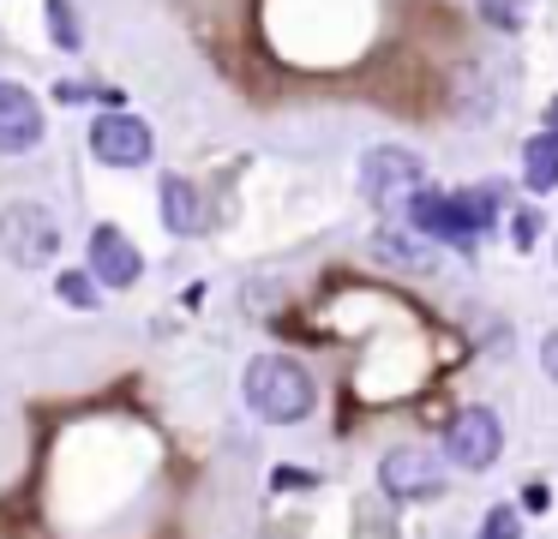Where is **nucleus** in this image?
Segmentation results:
<instances>
[{
    "instance_id": "15",
    "label": "nucleus",
    "mask_w": 558,
    "mask_h": 539,
    "mask_svg": "<svg viewBox=\"0 0 558 539\" xmlns=\"http://www.w3.org/2000/svg\"><path fill=\"white\" fill-rule=\"evenodd\" d=\"M474 539H522V503H493L481 515V534Z\"/></svg>"
},
{
    "instance_id": "5",
    "label": "nucleus",
    "mask_w": 558,
    "mask_h": 539,
    "mask_svg": "<svg viewBox=\"0 0 558 539\" xmlns=\"http://www.w3.org/2000/svg\"><path fill=\"white\" fill-rule=\"evenodd\" d=\"M438 450H445V462L457 467V474H486V467L505 462V419H498L486 402L457 407Z\"/></svg>"
},
{
    "instance_id": "17",
    "label": "nucleus",
    "mask_w": 558,
    "mask_h": 539,
    "mask_svg": "<svg viewBox=\"0 0 558 539\" xmlns=\"http://www.w3.org/2000/svg\"><path fill=\"white\" fill-rule=\"evenodd\" d=\"M553 510V486H546V479H529V486H522V515H546Z\"/></svg>"
},
{
    "instance_id": "10",
    "label": "nucleus",
    "mask_w": 558,
    "mask_h": 539,
    "mask_svg": "<svg viewBox=\"0 0 558 539\" xmlns=\"http://www.w3.org/2000/svg\"><path fill=\"white\" fill-rule=\"evenodd\" d=\"M433 240H426V234H414V228L409 222H397V228H373V258L378 264H385V270H433Z\"/></svg>"
},
{
    "instance_id": "3",
    "label": "nucleus",
    "mask_w": 558,
    "mask_h": 539,
    "mask_svg": "<svg viewBox=\"0 0 558 539\" xmlns=\"http://www.w3.org/2000/svg\"><path fill=\"white\" fill-rule=\"evenodd\" d=\"M445 486H450V462L433 443H397V450L378 455V491L390 503H433L445 498Z\"/></svg>"
},
{
    "instance_id": "1",
    "label": "nucleus",
    "mask_w": 558,
    "mask_h": 539,
    "mask_svg": "<svg viewBox=\"0 0 558 539\" xmlns=\"http://www.w3.org/2000/svg\"><path fill=\"white\" fill-rule=\"evenodd\" d=\"M498 216H505V186H457V192L421 186L402 204V222L450 252H474L498 228Z\"/></svg>"
},
{
    "instance_id": "20",
    "label": "nucleus",
    "mask_w": 558,
    "mask_h": 539,
    "mask_svg": "<svg viewBox=\"0 0 558 539\" xmlns=\"http://www.w3.org/2000/svg\"><path fill=\"white\" fill-rule=\"evenodd\" d=\"M541 366H546V378L558 383V330H546V335H541Z\"/></svg>"
},
{
    "instance_id": "18",
    "label": "nucleus",
    "mask_w": 558,
    "mask_h": 539,
    "mask_svg": "<svg viewBox=\"0 0 558 539\" xmlns=\"http://www.w3.org/2000/svg\"><path fill=\"white\" fill-rule=\"evenodd\" d=\"M270 486H277V491H294V486L313 491V486H318V474H313V467H277V474H270Z\"/></svg>"
},
{
    "instance_id": "4",
    "label": "nucleus",
    "mask_w": 558,
    "mask_h": 539,
    "mask_svg": "<svg viewBox=\"0 0 558 539\" xmlns=\"http://www.w3.org/2000/svg\"><path fill=\"white\" fill-rule=\"evenodd\" d=\"M0 252H7V264H19V270L54 264V252H61V222H54L49 204H37V198L0 204Z\"/></svg>"
},
{
    "instance_id": "2",
    "label": "nucleus",
    "mask_w": 558,
    "mask_h": 539,
    "mask_svg": "<svg viewBox=\"0 0 558 539\" xmlns=\"http://www.w3.org/2000/svg\"><path fill=\"white\" fill-rule=\"evenodd\" d=\"M241 402H246V414L265 419V426H301L318 407V383L301 359L258 354V359H246V371H241Z\"/></svg>"
},
{
    "instance_id": "13",
    "label": "nucleus",
    "mask_w": 558,
    "mask_h": 539,
    "mask_svg": "<svg viewBox=\"0 0 558 539\" xmlns=\"http://www.w3.org/2000/svg\"><path fill=\"white\" fill-rule=\"evenodd\" d=\"M54 294H61V306H73V311H97L102 306V282L90 270H61L54 275Z\"/></svg>"
},
{
    "instance_id": "19",
    "label": "nucleus",
    "mask_w": 558,
    "mask_h": 539,
    "mask_svg": "<svg viewBox=\"0 0 558 539\" xmlns=\"http://www.w3.org/2000/svg\"><path fill=\"white\" fill-rule=\"evenodd\" d=\"M534 234H541V210H522V216H517V228H510L517 252H534Z\"/></svg>"
},
{
    "instance_id": "14",
    "label": "nucleus",
    "mask_w": 558,
    "mask_h": 539,
    "mask_svg": "<svg viewBox=\"0 0 558 539\" xmlns=\"http://www.w3.org/2000/svg\"><path fill=\"white\" fill-rule=\"evenodd\" d=\"M474 12H481L493 30H505V36H517L522 24H529V12H534V0H474Z\"/></svg>"
},
{
    "instance_id": "9",
    "label": "nucleus",
    "mask_w": 558,
    "mask_h": 539,
    "mask_svg": "<svg viewBox=\"0 0 558 539\" xmlns=\"http://www.w3.org/2000/svg\"><path fill=\"white\" fill-rule=\"evenodd\" d=\"M90 275H97L102 287H133L138 275H145V252L133 246V234L126 228H114V222H102V228H90Z\"/></svg>"
},
{
    "instance_id": "16",
    "label": "nucleus",
    "mask_w": 558,
    "mask_h": 539,
    "mask_svg": "<svg viewBox=\"0 0 558 539\" xmlns=\"http://www.w3.org/2000/svg\"><path fill=\"white\" fill-rule=\"evenodd\" d=\"M49 30H54V42L73 54V48H85V30H78V12H73V0H49Z\"/></svg>"
},
{
    "instance_id": "12",
    "label": "nucleus",
    "mask_w": 558,
    "mask_h": 539,
    "mask_svg": "<svg viewBox=\"0 0 558 539\" xmlns=\"http://www.w3.org/2000/svg\"><path fill=\"white\" fill-rule=\"evenodd\" d=\"M522 186H529L534 198L558 192V102H553V114H546V126L522 144Z\"/></svg>"
},
{
    "instance_id": "11",
    "label": "nucleus",
    "mask_w": 558,
    "mask_h": 539,
    "mask_svg": "<svg viewBox=\"0 0 558 539\" xmlns=\"http://www.w3.org/2000/svg\"><path fill=\"white\" fill-rule=\"evenodd\" d=\"M157 198H162V228H169V234H181V240L205 234L210 216H205V198H198V186L186 174H162Z\"/></svg>"
},
{
    "instance_id": "7",
    "label": "nucleus",
    "mask_w": 558,
    "mask_h": 539,
    "mask_svg": "<svg viewBox=\"0 0 558 539\" xmlns=\"http://www.w3.org/2000/svg\"><path fill=\"white\" fill-rule=\"evenodd\" d=\"M90 156L102 168H145L157 156V132L126 108H109V114L90 120Z\"/></svg>"
},
{
    "instance_id": "6",
    "label": "nucleus",
    "mask_w": 558,
    "mask_h": 539,
    "mask_svg": "<svg viewBox=\"0 0 558 539\" xmlns=\"http://www.w3.org/2000/svg\"><path fill=\"white\" fill-rule=\"evenodd\" d=\"M421 186H426V162L409 144H373L361 156V198L373 210H402Z\"/></svg>"
},
{
    "instance_id": "8",
    "label": "nucleus",
    "mask_w": 558,
    "mask_h": 539,
    "mask_svg": "<svg viewBox=\"0 0 558 539\" xmlns=\"http://www.w3.org/2000/svg\"><path fill=\"white\" fill-rule=\"evenodd\" d=\"M43 132H49V114H43V102L25 90V84L0 78V156L37 150Z\"/></svg>"
}]
</instances>
